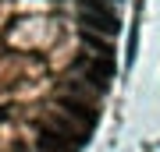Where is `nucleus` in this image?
I'll return each instance as SVG.
<instances>
[{"mask_svg":"<svg viewBox=\"0 0 160 152\" xmlns=\"http://www.w3.org/2000/svg\"><path fill=\"white\" fill-rule=\"evenodd\" d=\"M78 18H82V28H92V32L107 35V39L121 32V18L110 11V4H107V0H82Z\"/></svg>","mask_w":160,"mask_h":152,"instance_id":"nucleus-1","label":"nucleus"},{"mask_svg":"<svg viewBox=\"0 0 160 152\" xmlns=\"http://www.w3.org/2000/svg\"><path fill=\"white\" fill-rule=\"evenodd\" d=\"M75 71H78L92 89H107V85L114 81V60L103 57V53H82L78 60H75Z\"/></svg>","mask_w":160,"mask_h":152,"instance_id":"nucleus-2","label":"nucleus"},{"mask_svg":"<svg viewBox=\"0 0 160 152\" xmlns=\"http://www.w3.org/2000/svg\"><path fill=\"white\" fill-rule=\"evenodd\" d=\"M50 127L57 131V135H64L68 141H75V145H86V141H89V131H92L89 124H82L78 117H71V113H64V110L50 120Z\"/></svg>","mask_w":160,"mask_h":152,"instance_id":"nucleus-3","label":"nucleus"},{"mask_svg":"<svg viewBox=\"0 0 160 152\" xmlns=\"http://www.w3.org/2000/svg\"><path fill=\"white\" fill-rule=\"evenodd\" d=\"M36 145H39V152H78V145H75V141H68L64 135H57L50 124L36 131Z\"/></svg>","mask_w":160,"mask_h":152,"instance_id":"nucleus-4","label":"nucleus"},{"mask_svg":"<svg viewBox=\"0 0 160 152\" xmlns=\"http://www.w3.org/2000/svg\"><path fill=\"white\" fill-rule=\"evenodd\" d=\"M57 103H61V110H64V113L78 117L82 124H89V127L96 124V106H92V103H86L82 96H75V92H71V96H61Z\"/></svg>","mask_w":160,"mask_h":152,"instance_id":"nucleus-5","label":"nucleus"},{"mask_svg":"<svg viewBox=\"0 0 160 152\" xmlns=\"http://www.w3.org/2000/svg\"><path fill=\"white\" fill-rule=\"evenodd\" d=\"M25 152H29V149H25Z\"/></svg>","mask_w":160,"mask_h":152,"instance_id":"nucleus-6","label":"nucleus"}]
</instances>
